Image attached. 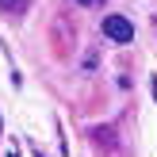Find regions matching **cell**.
<instances>
[{"mask_svg":"<svg viewBox=\"0 0 157 157\" xmlns=\"http://www.w3.org/2000/svg\"><path fill=\"white\" fill-rule=\"evenodd\" d=\"M100 27H104V35L111 38V42H130V38H134V23H130L127 15H107Z\"/></svg>","mask_w":157,"mask_h":157,"instance_id":"cell-1","label":"cell"},{"mask_svg":"<svg viewBox=\"0 0 157 157\" xmlns=\"http://www.w3.org/2000/svg\"><path fill=\"white\" fill-rule=\"evenodd\" d=\"M0 8H4L8 15H23L31 8V0H0Z\"/></svg>","mask_w":157,"mask_h":157,"instance_id":"cell-2","label":"cell"},{"mask_svg":"<svg viewBox=\"0 0 157 157\" xmlns=\"http://www.w3.org/2000/svg\"><path fill=\"white\" fill-rule=\"evenodd\" d=\"M77 4H96V0H77Z\"/></svg>","mask_w":157,"mask_h":157,"instance_id":"cell-3","label":"cell"}]
</instances>
